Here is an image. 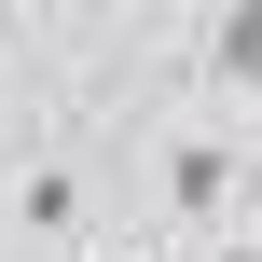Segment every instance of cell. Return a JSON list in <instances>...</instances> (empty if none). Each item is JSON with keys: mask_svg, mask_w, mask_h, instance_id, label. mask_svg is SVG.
Returning a JSON list of instances; mask_svg holds the SVG:
<instances>
[{"mask_svg": "<svg viewBox=\"0 0 262 262\" xmlns=\"http://www.w3.org/2000/svg\"><path fill=\"white\" fill-rule=\"evenodd\" d=\"M152 180H166V221H221V207H235V152H221V138H166Z\"/></svg>", "mask_w": 262, "mask_h": 262, "instance_id": "6da1fadb", "label": "cell"}, {"mask_svg": "<svg viewBox=\"0 0 262 262\" xmlns=\"http://www.w3.org/2000/svg\"><path fill=\"white\" fill-rule=\"evenodd\" d=\"M14 221H28L41 249H69V221H83V180H69V166H28V180H14Z\"/></svg>", "mask_w": 262, "mask_h": 262, "instance_id": "3957f363", "label": "cell"}, {"mask_svg": "<svg viewBox=\"0 0 262 262\" xmlns=\"http://www.w3.org/2000/svg\"><path fill=\"white\" fill-rule=\"evenodd\" d=\"M207 262H262V249H249V235H221V249H207Z\"/></svg>", "mask_w": 262, "mask_h": 262, "instance_id": "277c9868", "label": "cell"}, {"mask_svg": "<svg viewBox=\"0 0 262 262\" xmlns=\"http://www.w3.org/2000/svg\"><path fill=\"white\" fill-rule=\"evenodd\" d=\"M193 55H207V83H262V0H221L193 28Z\"/></svg>", "mask_w": 262, "mask_h": 262, "instance_id": "7a4b0ae2", "label": "cell"}]
</instances>
